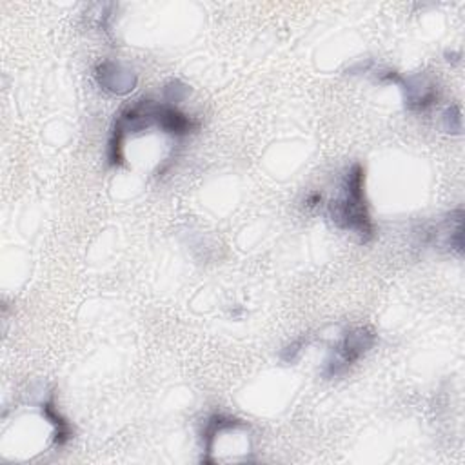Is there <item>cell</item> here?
Wrapping results in <instances>:
<instances>
[{
    "label": "cell",
    "mask_w": 465,
    "mask_h": 465,
    "mask_svg": "<svg viewBox=\"0 0 465 465\" xmlns=\"http://www.w3.org/2000/svg\"><path fill=\"white\" fill-rule=\"evenodd\" d=\"M329 220L342 231L353 233L362 244H369L376 237L365 200V170L354 162L344 175L340 195L327 204Z\"/></svg>",
    "instance_id": "obj_1"
},
{
    "label": "cell",
    "mask_w": 465,
    "mask_h": 465,
    "mask_svg": "<svg viewBox=\"0 0 465 465\" xmlns=\"http://www.w3.org/2000/svg\"><path fill=\"white\" fill-rule=\"evenodd\" d=\"M376 340L378 334L369 325H354L344 331L324 362L322 376L325 380L342 378L376 345Z\"/></svg>",
    "instance_id": "obj_2"
},
{
    "label": "cell",
    "mask_w": 465,
    "mask_h": 465,
    "mask_svg": "<svg viewBox=\"0 0 465 465\" xmlns=\"http://www.w3.org/2000/svg\"><path fill=\"white\" fill-rule=\"evenodd\" d=\"M400 90L403 93V104L409 113H425L440 99L438 86L427 73L402 77Z\"/></svg>",
    "instance_id": "obj_3"
},
{
    "label": "cell",
    "mask_w": 465,
    "mask_h": 465,
    "mask_svg": "<svg viewBox=\"0 0 465 465\" xmlns=\"http://www.w3.org/2000/svg\"><path fill=\"white\" fill-rule=\"evenodd\" d=\"M95 81L110 95H128L139 84V77L130 66L111 59L101 61L95 66Z\"/></svg>",
    "instance_id": "obj_4"
},
{
    "label": "cell",
    "mask_w": 465,
    "mask_h": 465,
    "mask_svg": "<svg viewBox=\"0 0 465 465\" xmlns=\"http://www.w3.org/2000/svg\"><path fill=\"white\" fill-rule=\"evenodd\" d=\"M43 416L53 427V443H55V447H64L72 440L73 429H72L70 421L61 414L53 392L43 402Z\"/></svg>",
    "instance_id": "obj_5"
},
{
    "label": "cell",
    "mask_w": 465,
    "mask_h": 465,
    "mask_svg": "<svg viewBox=\"0 0 465 465\" xmlns=\"http://www.w3.org/2000/svg\"><path fill=\"white\" fill-rule=\"evenodd\" d=\"M162 95H164V102L175 104L179 106L180 102H184L189 95V86L184 84L179 79H171L164 88H162Z\"/></svg>",
    "instance_id": "obj_6"
},
{
    "label": "cell",
    "mask_w": 465,
    "mask_h": 465,
    "mask_svg": "<svg viewBox=\"0 0 465 465\" xmlns=\"http://www.w3.org/2000/svg\"><path fill=\"white\" fill-rule=\"evenodd\" d=\"M443 128L450 135H460L461 133V106L452 104L443 111Z\"/></svg>",
    "instance_id": "obj_7"
},
{
    "label": "cell",
    "mask_w": 465,
    "mask_h": 465,
    "mask_svg": "<svg viewBox=\"0 0 465 465\" xmlns=\"http://www.w3.org/2000/svg\"><path fill=\"white\" fill-rule=\"evenodd\" d=\"M307 345H309V338H307V336H302V338L295 340L291 345H287V347L282 351L280 358H282L286 363H295V362L300 358V354L304 353V349H305Z\"/></svg>",
    "instance_id": "obj_8"
}]
</instances>
